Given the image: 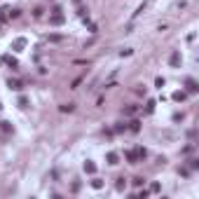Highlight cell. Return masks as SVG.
Listing matches in <instances>:
<instances>
[{"instance_id":"8fae6325","label":"cell","mask_w":199,"mask_h":199,"mask_svg":"<svg viewBox=\"0 0 199 199\" xmlns=\"http://www.w3.org/2000/svg\"><path fill=\"white\" fill-rule=\"evenodd\" d=\"M138 113V108L136 106H129V108H124V115H136Z\"/></svg>"},{"instance_id":"9c48e42d","label":"cell","mask_w":199,"mask_h":199,"mask_svg":"<svg viewBox=\"0 0 199 199\" xmlns=\"http://www.w3.org/2000/svg\"><path fill=\"white\" fill-rule=\"evenodd\" d=\"M91 188H94V190H101V188H103V181L94 178V181H91Z\"/></svg>"},{"instance_id":"ba28073f","label":"cell","mask_w":199,"mask_h":199,"mask_svg":"<svg viewBox=\"0 0 199 199\" xmlns=\"http://www.w3.org/2000/svg\"><path fill=\"white\" fill-rule=\"evenodd\" d=\"M185 96H188L185 91H173V101H185Z\"/></svg>"},{"instance_id":"7c38bea8","label":"cell","mask_w":199,"mask_h":199,"mask_svg":"<svg viewBox=\"0 0 199 199\" xmlns=\"http://www.w3.org/2000/svg\"><path fill=\"white\" fill-rule=\"evenodd\" d=\"M124 185H127V181H124V178H117V183H115V188H117V190H124Z\"/></svg>"},{"instance_id":"52a82bcc","label":"cell","mask_w":199,"mask_h":199,"mask_svg":"<svg viewBox=\"0 0 199 199\" xmlns=\"http://www.w3.org/2000/svg\"><path fill=\"white\" fill-rule=\"evenodd\" d=\"M24 45H26V40H24V38H19L17 42H14V49H17V52H21V49H24Z\"/></svg>"},{"instance_id":"277c9868","label":"cell","mask_w":199,"mask_h":199,"mask_svg":"<svg viewBox=\"0 0 199 199\" xmlns=\"http://www.w3.org/2000/svg\"><path fill=\"white\" fill-rule=\"evenodd\" d=\"M185 87H188V91H190V94H197V91H199V87H197V82H194V80H188V84H185Z\"/></svg>"},{"instance_id":"e0dca14e","label":"cell","mask_w":199,"mask_h":199,"mask_svg":"<svg viewBox=\"0 0 199 199\" xmlns=\"http://www.w3.org/2000/svg\"><path fill=\"white\" fill-rule=\"evenodd\" d=\"M155 84H157V87L162 89V87H164V77H157V80H155Z\"/></svg>"},{"instance_id":"ac0fdd59","label":"cell","mask_w":199,"mask_h":199,"mask_svg":"<svg viewBox=\"0 0 199 199\" xmlns=\"http://www.w3.org/2000/svg\"><path fill=\"white\" fill-rule=\"evenodd\" d=\"M5 12H7V9H0V21H5Z\"/></svg>"},{"instance_id":"8992f818","label":"cell","mask_w":199,"mask_h":199,"mask_svg":"<svg viewBox=\"0 0 199 199\" xmlns=\"http://www.w3.org/2000/svg\"><path fill=\"white\" fill-rule=\"evenodd\" d=\"M117 152H108V164H113V166H115V164H117Z\"/></svg>"},{"instance_id":"5bb4252c","label":"cell","mask_w":199,"mask_h":199,"mask_svg":"<svg viewBox=\"0 0 199 199\" xmlns=\"http://www.w3.org/2000/svg\"><path fill=\"white\" fill-rule=\"evenodd\" d=\"M26 106H28V99H26V96H21V99H19V108H26Z\"/></svg>"},{"instance_id":"3957f363","label":"cell","mask_w":199,"mask_h":199,"mask_svg":"<svg viewBox=\"0 0 199 199\" xmlns=\"http://www.w3.org/2000/svg\"><path fill=\"white\" fill-rule=\"evenodd\" d=\"M7 87H9V89H14V91H21V89H24V84H21L19 80H12V77L7 80Z\"/></svg>"},{"instance_id":"5b68a950","label":"cell","mask_w":199,"mask_h":199,"mask_svg":"<svg viewBox=\"0 0 199 199\" xmlns=\"http://www.w3.org/2000/svg\"><path fill=\"white\" fill-rule=\"evenodd\" d=\"M84 171L87 173H96V164L94 162H84Z\"/></svg>"},{"instance_id":"4fadbf2b","label":"cell","mask_w":199,"mask_h":199,"mask_svg":"<svg viewBox=\"0 0 199 199\" xmlns=\"http://www.w3.org/2000/svg\"><path fill=\"white\" fill-rule=\"evenodd\" d=\"M5 61H7V66H9V68H17V59H12V56H7V59H5Z\"/></svg>"},{"instance_id":"2e32d148","label":"cell","mask_w":199,"mask_h":199,"mask_svg":"<svg viewBox=\"0 0 199 199\" xmlns=\"http://www.w3.org/2000/svg\"><path fill=\"white\" fill-rule=\"evenodd\" d=\"M73 108H75V106H73V103H68V106H61V110H64V113H70Z\"/></svg>"},{"instance_id":"30bf717a","label":"cell","mask_w":199,"mask_h":199,"mask_svg":"<svg viewBox=\"0 0 199 199\" xmlns=\"http://www.w3.org/2000/svg\"><path fill=\"white\" fill-rule=\"evenodd\" d=\"M138 129H141V122H136V119H134V122H131V124H129V131H134V134H136V131H138Z\"/></svg>"},{"instance_id":"7a4b0ae2","label":"cell","mask_w":199,"mask_h":199,"mask_svg":"<svg viewBox=\"0 0 199 199\" xmlns=\"http://www.w3.org/2000/svg\"><path fill=\"white\" fill-rule=\"evenodd\" d=\"M181 61H183L181 52H173V54H171V59H169V64H171L173 68H178V66H181Z\"/></svg>"},{"instance_id":"9a60e30c","label":"cell","mask_w":199,"mask_h":199,"mask_svg":"<svg viewBox=\"0 0 199 199\" xmlns=\"http://www.w3.org/2000/svg\"><path fill=\"white\" fill-rule=\"evenodd\" d=\"M7 12H9V17H12V19H17L19 14H21V12H19V9H7Z\"/></svg>"},{"instance_id":"6da1fadb","label":"cell","mask_w":199,"mask_h":199,"mask_svg":"<svg viewBox=\"0 0 199 199\" xmlns=\"http://www.w3.org/2000/svg\"><path fill=\"white\" fill-rule=\"evenodd\" d=\"M64 21H66V19H64V14H61V9L56 7V9H54V17L49 19V24H52V26H61Z\"/></svg>"}]
</instances>
